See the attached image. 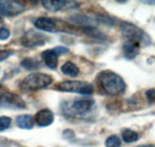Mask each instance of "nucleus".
<instances>
[{"label": "nucleus", "instance_id": "13", "mask_svg": "<svg viewBox=\"0 0 155 147\" xmlns=\"http://www.w3.org/2000/svg\"><path fill=\"white\" fill-rule=\"evenodd\" d=\"M123 50H124V54L128 58H134L138 54V44L136 42L129 40V42H127L124 44Z\"/></svg>", "mask_w": 155, "mask_h": 147}, {"label": "nucleus", "instance_id": "4", "mask_svg": "<svg viewBox=\"0 0 155 147\" xmlns=\"http://www.w3.org/2000/svg\"><path fill=\"white\" fill-rule=\"evenodd\" d=\"M122 33L127 38H129V40L131 42H140L142 44H146L144 39L147 42H149L148 36H146L137 26L133 25V24H129V23H123L122 24Z\"/></svg>", "mask_w": 155, "mask_h": 147}, {"label": "nucleus", "instance_id": "6", "mask_svg": "<svg viewBox=\"0 0 155 147\" xmlns=\"http://www.w3.org/2000/svg\"><path fill=\"white\" fill-rule=\"evenodd\" d=\"M92 106H93L92 100H75L71 105V111H73L72 114L81 115V114L87 113L92 108Z\"/></svg>", "mask_w": 155, "mask_h": 147}, {"label": "nucleus", "instance_id": "25", "mask_svg": "<svg viewBox=\"0 0 155 147\" xmlns=\"http://www.w3.org/2000/svg\"><path fill=\"white\" fill-rule=\"evenodd\" d=\"M0 21H1V17H0Z\"/></svg>", "mask_w": 155, "mask_h": 147}, {"label": "nucleus", "instance_id": "8", "mask_svg": "<svg viewBox=\"0 0 155 147\" xmlns=\"http://www.w3.org/2000/svg\"><path fill=\"white\" fill-rule=\"evenodd\" d=\"M42 5L49 10V11H61V10H64V8H69L72 6H77L78 2H74V1H43Z\"/></svg>", "mask_w": 155, "mask_h": 147}, {"label": "nucleus", "instance_id": "19", "mask_svg": "<svg viewBox=\"0 0 155 147\" xmlns=\"http://www.w3.org/2000/svg\"><path fill=\"white\" fill-rule=\"evenodd\" d=\"M12 54H13L12 50H0V61L6 59L8 56H11Z\"/></svg>", "mask_w": 155, "mask_h": 147}, {"label": "nucleus", "instance_id": "20", "mask_svg": "<svg viewBox=\"0 0 155 147\" xmlns=\"http://www.w3.org/2000/svg\"><path fill=\"white\" fill-rule=\"evenodd\" d=\"M10 37V31L7 29H0V39L1 40H5Z\"/></svg>", "mask_w": 155, "mask_h": 147}, {"label": "nucleus", "instance_id": "2", "mask_svg": "<svg viewBox=\"0 0 155 147\" xmlns=\"http://www.w3.org/2000/svg\"><path fill=\"white\" fill-rule=\"evenodd\" d=\"M51 76L47 74H32L24 78V81L21 82V87L25 90H37L48 87L49 84H51Z\"/></svg>", "mask_w": 155, "mask_h": 147}, {"label": "nucleus", "instance_id": "17", "mask_svg": "<svg viewBox=\"0 0 155 147\" xmlns=\"http://www.w3.org/2000/svg\"><path fill=\"white\" fill-rule=\"evenodd\" d=\"M105 146L106 147H120V140L117 135H111L106 139L105 141Z\"/></svg>", "mask_w": 155, "mask_h": 147}, {"label": "nucleus", "instance_id": "15", "mask_svg": "<svg viewBox=\"0 0 155 147\" xmlns=\"http://www.w3.org/2000/svg\"><path fill=\"white\" fill-rule=\"evenodd\" d=\"M122 138L125 142L129 144V142H134L136 140H138V134L131 129H124L122 132Z\"/></svg>", "mask_w": 155, "mask_h": 147}, {"label": "nucleus", "instance_id": "22", "mask_svg": "<svg viewBox=\"0 0 155 147\" xmlns=\"http://www.w3.org/2000/svg\"><path fill=\"white\" fill-rule=\"evenodd\" d=\"M54 51H55L56 54H66V52H68V49L58 46V48H56V49H54Z\"/></svg>", "mask_w": 155, "mask_h": 147}, {"label": "nucleus", "instance_id": "24", "mask_svg": "<svg viewBox=\"0 0 155 147\" xmlns=\"http://www.w3.org/2000/svg\"><path fill=\"white\" fill-rule=\"evenodd\" d=\"M0 90H1V86H0Z\"/></svg>", "mask_w": 155, "mask_h": 147}, {"label": "nucleus", "instance_id": "5", "mask_svg": "<svg viewBox=\"0 0 155 147\" xmlns=\"http://www.w3.org/2000/svg\"><path fill=\"white\" fill-rule=\"evenodd\" d=\"M24 11V5L19 1H11L5 0L0 1V14L6 17H13L17 16Z\"/></svg>", "mask_w": 155, "mask_h": 147}, {"label": "nucleus", "instance_id": "12", "mask_svg": "<svg viewBox=\"0 0 155 147\" xmlns=\"http://www.w3.org/2000/svg\"><path fill=\"white\" fill-rule=\"evenodd\" d=\"M34 122L35 120L31 115H19L16 119L17 126L23 129H31L34 127Z\"/></svg>", "mask_w": 155, "mask_h": 147}, {"label": "nucleus", "instance_id": "1", "mask_svg": "<svg viewBox=\"0 0 155 147\" xmlns=\"http://www.w3.org/2000/svg\"><path fill=\"white\" fill-rule=\"evenodd\" d=\"M98 80H99L104 92L110 94V95H118V94L124 92V89H125V83H124L123 78L112 71L106 70V71L100 73Z\"/></svg>", "mask_w": 155, "mask_h": 147}, {"label": "nucleus", "instance_id": "10", "mask_svg": "<svg viewBox=\"0 0 155 147\" xmlns=\"http://www.w3.org/2000/svg\"><path fill=\"white\" fill-rule=\"evenodd\" d=\"M35 26L38 30L48 31V32H54L56 31V24L53 19L50 18H38L35 21Z\"/></svg>", "mask_w": 155, "mask_h": 147}, {"label": "nucleus", "instance_id": "14", "mask_svg": "<svg viewBox=\"0 0 155 147\" xmlns=\"http://www.w3.org/2000/svg\"><path fill=\"white\" fill-rule=\"evenodd\" d=\"M61 70H62L63 74H66L68 76H72V77H75V76H78V74H79V68H78L74 63H72V62L64 63L62 65V69Z\"/></svg>", "mask_w": 155, "mask_h": 147}, {"label": "nucleus", "instance_id": "16", "mask_svg": "<svg viewBox=\"0 0 155 147\" xmlns=\"http://www.w3.org/2000/svg\"><path fill=\"white\" fill-rule=\"evenodd\" d=\"M21 65H23V68H25L28 70H34V69L39 68V63L36 59H34V58H25V59H23L21 61Z\"/></svg>", "mask_w": 155, "mask_h": 147}, {"label": "nucleus", "instance_id": "23", "mask_svg": "<svg viewBox=\"0 0 155 147\" xmlns=\"http://www.w3.org/2000/svg\"><path fill=\"white\" fill-rule=\"evenodd\" d=\"M138 147H155V145H143V146H138Z\"/></svg>", "mask_w": 155, "mask_h": 147}, {"label": "nucleus", "instance_id": "7", "mask_svg": "<svg viewBox=\"0 0 155 147\" xmlns=\"http://www.w3.org/2000/svg\"><path fill=\"white\" fill-rule=\"evenodd\" d=\"M53 121H54V114H53L51 110L49 109L39 110L38 113L36 114V116H35V122L38 126H42V127L51 125Z\"/></svg>", "mask_w": 155, "mask_h": 147}, {"label": "nucleus", "instance_id": "3", "mask_svg": "<svg viewBox=\"0 0 155 147\" xmlns=\"http://www.w3.org/2000/svg\"><path fill=\"white\" fill-rule=\"evenodd\" d=\"M58 90L68 92H78L82 95H90L93 92V86L87 83V82H81V81H66L61 82L58 84Z\"/></svg>", "mask_w": 155, "mask_h": 147}, {"label": "nucleus", "instance_id": "9", "mask_svg": "<svg viewBox=\"0 0 155 147\" xmlns=\"http://www.w3.org/2000/svg\"><path fill=\"white\" fill-rule=\"evenodd\" d=\"M21 43L25 46H37V45H42L44 43V38L42 35H38L36 32H29L23 37Z\"/></svg>", "mask_w": 155, "mask_h": 147}, {"label": "nucleus", "instance_id": "18", "mask_svg": "<svg viewBox=\"0 0 155 147\" xmlns=\"http://www.w3.org/2000/svg\"><path fill=\"white\" fill-rule=\"evenodd\" d=\"M11 126V119L8 116H1L0 117V130H5Z\"/></svg>", "mask_w": 155, "mask_h": 147}, {"label": "nucleus", "instance_id": "21", "mask_svg": "<svg viewBox=\"0 0 155 147\" xmlns=\"http://www.w3.org/2000/svg\"><path fill=\"white\" fill-rule=\"evenodd\" d=\"M147 97L150 102H155V90H148L147 92Z\"/></svg>", "mask_w": 155, "mask_h": 147}, {"label": "nucleus", "instance_id": "11", "mask_svg": "<svg viewBox=\"0 0 155 147\" xmlns=\"http://www.w3.org/2000/svg\"><path fill=\"white\" fill-rule=\"evenodd\" d=\"M58 54L54 50H45L42 52V58L44 61V63L50 68V69H55L58 67Z\"/></svg>", "mask_w": 155, "mask_h": 147}]
</instances>
